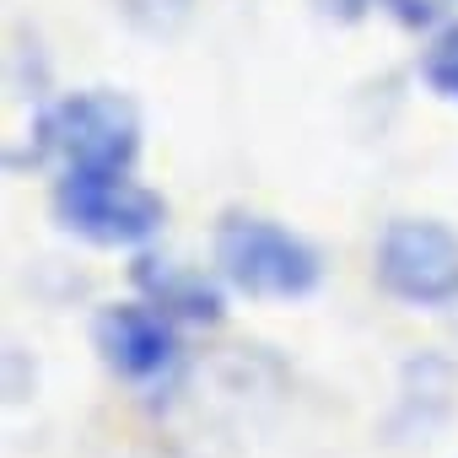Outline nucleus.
<instances>
[{
    "label": "nucleus",
    "mask_w": 458,
    "mask_h": 458,
    "mask_svg": "<svg viewBox=\"0 0 458 458\" xmlns=\"http://www.w3.org/2000/svg\"><path fill=\"white\" fill-rule=\"evenodd\" d=\"M216 265L243 297H259V302H297L324 276L318 254L265 216H226L216 226Z\"/></svg>",
    "instance_id": "obj_1"
},
{
    "label": "nucleus",
    "mask_w": 458,
    "mask_h": 458,
    "mask_svg": "<svg viewBox=\"0 0 458 458\" xmlns=\"http://www.w3.org/2000/svg\"><path fill=\"white\" fill-rule=\"evenodd\" d=\"M140 151V119L135 103L119 92H76L65 103H55L38 124V157H60L65 173H130Z\"/></svg>",
    "instance_id": "obj_2"
},
{
    "label": "nucleus",
    "mask_w": 458,
    "mask_h": 458,
    "mask_svg": "<svg viewBox=\"0 0 458 458\" xmlns=\"http://www.w3.org/2000/svg\"><path fill=\"white\" fill-rule=\"evenodd\" d=\"M55 210L76 238L103 243V249L146 243L167 216L162 194H151L130 173H65L55 189Z\"/></svg>",
    "instance_id": "obj_3"
},
{
    "label": "nucleus",
    "mask_w": 458,
    "mask_h": 458,
    "mask_svg": "<svg viewBox=\"0 0 458 458\" xmlns=\"http://www.w3.org/2000/svg\"><path fill=\"white\" fill-rule=\"evenodd\" d=\"M377 286L410 308L458 302V238L442 221L399 216L377 238Z\"/></svg>",
    "instance_id": "obj_4"
},
{
    "label": "nucleus",
    "mask_w": 458,
    "mask_h": 458,
    "mask_svg": "<svg viewBox=\"0 0 458 458\" xmlns=\"http://www.w3.org/2000/svg\"><path fill=\"white\" fill-rule=\"evenodd\" d=\"M103 361L114 377L124 383H157L178 367V335H173V313H162L157 302H119L98 313L92 329Z\"/></svg>",
    "instance_id": "obj_5"
},
{
    "label": "nucleus",
    "mask_w": 458,
    "mask_h": 458,
    "mask_svg": "<svg viewBox=\"0 0 458 458\" xmlns=\"http://www.w3.org/2000/svg\"><path fill=\"white\" fill-rule=\"evenodd\" d=\"M135 281L173 318H189V324H216L221 318V292L205 270H189V265H173V259H140Z\"/></svg>",
    "instance_id": "obj_6"
},
{
    "label": "nucleus",
    "mask_w": 458,
    "mask_h": 458,
    "mask_svg": "<svg viewBox=\"0 0 458 458\" xmlns=\"http://www.w3.org/2000/svg\"><path fill=\"white\" fill-rule=\"evenodd\" d=\"M420 76L431 81V92L437 98H447V103H458V22L426 49V60H420Z\"/></svg>",
    "instance_id": "obj_7"
},
{
    "label": "nucleus",
    "mask_w": 458,
    "mask_h": 458,
    "mask_svg": "<svg viewBox=\"0 0 458 458\" xmlns=\"http://www.w3.org/2000/svg\"><path fill=\"white\" fill-rule=\"evenodd\" d=\"M383 6L404 22V28H431V22H442L458 0H383Z\"/></svg>",
    "instance_id": "obj_8"
}]
</instances>
